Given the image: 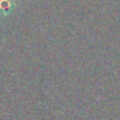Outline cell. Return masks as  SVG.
Returning <instances> with one entry per match:
<instances>
[{
	"label": "cell",
	"instance_id": "6da1fadb",
	"mask_svg": "<svg viewBox=\"0 0 120 120\" xmlns=\"http://www.w3.org/2000/svg\"><path fill=\"white\" fill-rule=\"evenodd\" d=\"M18 7L17 0H0V19H8Z\"/></svg>",
	"mask_w": 120,
	"mask_h": 120
}]
</instances>
